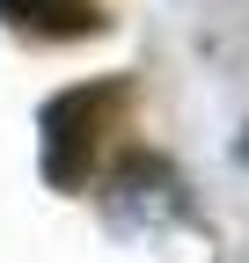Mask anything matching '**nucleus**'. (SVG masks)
<instances>
[{
  "instance_id": "nucleus-1",
  "label": "nucleus",
  "mask_w": 249,
  "mask_h": 263,
  "mask_svg": "<svg viewBox=\"0 0 249 263\" xmlns=\"http://www.w3.org/2000/svg\"><path fill=\"white\" fill-rule=\"evenodd\" d=\"M124 110V81H88L74 95H59V103H44V183L74 190L88 176V161H96V139H103V117Z\"/></svg>"
},
{
  "instance_id": "nucleus-2",
  "label": "nucleus",
  "mask_w": 249,
  "mask_h": 263,
  "mask_svg": "<svg viewBox=\"0 0 249 263\" xmlns=\"http://www.w3.org/2000/svg\"><path fill=\"white\" fill-rule=\"evenodd\" d=\"M0 15L15 29H44V37H88V29H103V15L88 0H0Z\"/></svg>"
}]
</instances>
